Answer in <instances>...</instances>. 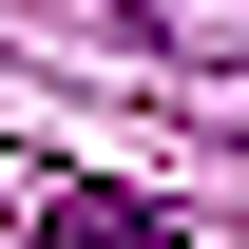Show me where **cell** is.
Wrapping results in <instances>:
<instances>
[{"label":"cell","instance_id":"obj_1","mask_svg":"<svg viewBox=\"0 0 249 249\" xmlns=\"http://www.w3.org/2000/svg\"><path fill=\"white\" fill-rule=\"evenodd\" d=\"M38 249H173L154 192H38Z\"/></svg>","mask_w":249,"mask_h":249},{"label":"cell","instance_id":"obj_2","mask_svg":"<svg viewBox=\"0 0 249 249\" xmlns=\"http://www.w3.org/2000/svg\"><path fill=\"white\" fill-rule=\"evenodd\" d=\"M173 38H249V0H173Z\"/></svg>","mask_w":249,"mask_h":249}]
</instances>
